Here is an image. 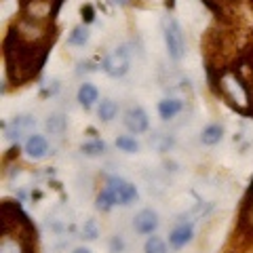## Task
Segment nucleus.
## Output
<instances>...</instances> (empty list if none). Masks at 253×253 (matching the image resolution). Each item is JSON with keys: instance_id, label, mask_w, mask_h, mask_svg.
Listing matches in <instances>:
<instances>
[{"instance_id": "nucleus-1", "label": "nucleus", "mask_w": 253, "mask_h": 253, "mask_svg": "<svg viewBox=\"0 0 253 253\" xmlns=\"http://www.w3.org/2000/svg\"><path fill=\"white\" fill-rule=\"evenodd\" d=\"M161 28H163V38H165V46H167L169 57L173 61L184 59V55H186V36H184V30H181L179 21L175 17H163Z\"/></svg>"}, {"instance_id": "nucleus-2", "label": "nucleus", "mask_w": 253, "mask_h": 253, "mask_svg": "<svg viewBox=\"0 0 253 253\" xmlns=\"http://www.w3.org/2000/svg\"><path fill=\"white\" fill-rule=\"evenodd\" d=\"M101 68H104V72L110 78L125 76L126 72H129V68H131V59H129V51H126V46H121V49L108 53L104 57V61H101Z\"/></svg>"}, {"instance_id": "nucleus-3", "label": "nucleus", "mask_w": 253, "mask_h": 253, "mask_svg": "<svg viewBox=\"0 0 253 253\" xmlns=\"http://www.w3.org/2000/svg\"><path fill=\"white\" fill-rule=\"evenodd\" d=\"M108 188L114 192V196H116V201H118V205H131V203H135L137 201V188L131 184V181H126V179H123V177H110L108 179Z\"/></svg>"}, {"instance_id": "nucleus-4", "label": "nucleus", "mask_w": 253, "mask_h": 253, "mask_svg": "<svg viewBox=\"0 0 253 253\" xmlns=\"http://www.w3.org/2000/svg\"><path fill=\"white\" fill-rule=\"evenodd\" d=\"M125 126L129 129L133 135H139V133H146L150 129V118L148 112L141 106H133L125 112Z\"/></svg>"}, {"instance_id": "nucleus-5", "label": "nucleus", "mask_w": 253, "mask_h": 253, "mask_svg": "<svg viewBox=\"0 0 253 253\" xmlns=\"http://www.w3.org/2000/svg\"><path fill=\"white\" fill-rule=\"evenodd\" d=\"M133 228L139 234H152L158 228V215L154 209H141L135 217H133Z\"/></svg>"}, {"instance_id": "nucleus-6", "label": "nucleus", "mask_w": 253, "mask_h": 253, "mask_svg": "<svg viewBox=\"0 0 253 253\" xmlns=\"http://www.w3.org/2000/svg\"><path fill=\"white\" fill-rule=\"evenodd\" d=\"M23 152L28 154V158H32V161H42V158L49 154V141H46V137L42 135H30L26 139V146H23Z\"/></svg>"}, {"instance_id": "nucleus-7", "label": "nucleus", "mask_w": 253, "mask_h": 253, "mask_svg": "<svg viewBox=\"0 0 253 253\" xmlns=\"http://www.w3.org/2000/svg\"><path fill=\"white\" fill-rule=\"evenodd\" d=\"M192 236H194V228H192V224H179V226H175L171 230V234H169V245L173 249H181V247H186V245L192 241Z\"/></svg>"}, {"instance_id": "nucleus-8", "label": "nucleus", "mask_w": 253, "mask_h": 253, "mask_svg": "<svg viewBox=\"0 0 253 253\" xmlns=\"http://www.w3.org/2000/svg\"><path fill=\"white\" fill-rule=\"evenodd\" d=\"M181 110H184V101L181 99L167 97V99L158 101V116H161L163 121H171V118H175Z\"/></svg>"}, {"instance_id": "nucleus-9", "label": "nucleus", "mask_w": 253, "mask_h": 253, "mask_svg": "<svg viewBox=\"0 0 253 253\" xmlns=\"http://www.w3.org/2000/svg\"><path fill=\"white\" fill-rule=\"evenodd\" d=\"M99 99V91H97V86L91 84V83H84L81 84V89H78V101H81V106L89 110L95 101Z\"/></svg>"}, {"instance_id": "nucleus-10", "label": "nucleus", "mask_w": 253, "mask_h": 253, "mask_svg": "<svg viewBox=\"0 0 253 253\" xmlns=\"http://www.w3.org/2000/svg\"><path fill=\"white\" fill-rule=\"evenodd\" d=\"M221 137H224V126L221 125H207L205 129L201 131V141L205 146H215L221 141Z\"/></svg>"}, {"instance_id": "nucleus-11", "label": "nucleus", "mask_w": 253, "mask_h": 253, "mask_svg": "<svg viewBox=\"0 0 253 253\" xmlns=\"http://www.w3.org/2000/svg\"><path fill=\"white\" fill-rule=\"evenodd\" d=\"M32 126H34V121H32L30 116H19V118H15V121L11 123V126L6 129V137L9 139H19L21 133L26 129H32Z\"/></svg>"}, {"instance_id": "nucleus-12", "label": "nucleus", "mask_w": 253, "mask_h": 253, "mask_svg": "<svg viewBox=\"0 0 253 253\" xmlns=\"http://www.w3.org/2000/svg\"><path fill=\"white\" fill-rule=\"evenodd\" d=\"M116 205H118V201H116V196L110 188L101 190V192L97 194V199H95V207H97L99 211H110V209H114Z\"/></svg>"}, {"instance_id": "nucleus-13", "label": "nucleus", "mask_w": 253, "mask_h": 253, "mask_svg": "<svg viewBox=\"0 0 253 253\" xmlns=\"http://www.w3.org/2000/svg\"><path fill=\"white\" fill-rule=\"evenodd\" d=\"M97 114H99V118H101L104 123L114 121V118L118 116V104H116L114 99H104V101L99 104Z\"/></svg>"}, {"instance_id": "nucleus-14", "label": "nucleus", "mask_w": 253, "mask_h": 253, "mask_svg": "<svg viewBox=\"0 0 253 253\" xmlns=\"http://www.w3.org/2000/svg\"><path fill=\"white\" fill-rule=\"evenodd\" d=\"M86 41H89V30H86V26H76L72 30V34L68 36V44H72V46H84Z\"/></svg>"}, {"instance_id": "nucleus-15", "label": "nucleus", "mask_w": 253, "mask_h": 253, "mask_svg": "<svg viewBox=\"0 0 253 253\" xmlns=\"http://www.w3.org/2000/svg\"><path fill=\"white\" fill-rule=\"evenodd\" d=\"M116 148L123 150V152H126V154H135L137 150H139V144H137L135 137H131V135H121V137H116Z\"/></svg>"}, {"instance_id": "nucleus-16", "label": "nucleus", "mask_w": 253, "mask_h": 253, "mask_svg": "<svg viewBox=\"0 0 253 253\" xmlns=\"http://www.w3.org/2000/svg\"><path fill=\"white\" fill-rule=\"evenodd\" d=\"M81 150H83L84 156H101L106 152V144L99 139H93V141H84L81 146Z\"/></svg>"}, {"instance_id": "nucleus-17", "label": "nucleus", "mask_w": 253, "mask_h": 253, "mask_svg": "<svg viewBox=\"0 0 253 253\" xmlns=\"http://www.w3.org/2000/svg\"><path fill=\"white\" fill-rule=\"evenodd\" d=\"M144 253H167V243L161 236H148L144 245Z\"/></svg>"}, {"instance_id": "nucleus-18", "label": "nucleus", "mask_w": 253, "mask_h": 253, "mask_svg": "<svg viewBox=\"0 0 253 253\" xmlns=\"http://www.w3.org/2000/svg\"><path fill=\"white\" fill-rule=\"evenodd\" d=\"M63 126H66V121H63L61 114H53V116H49V121H46V129L55 133V135H61Z\"/></svg>"}, {"instance_id": "nucleus-19", "label": "nucleus", "mask_w": 253, "mask_h": 253, "mask_svg": "<svg viewBox=\"0 0 253 253\" xmlns=\"http://www.w3.org/2000/svg\"><path fill=\"white\" fill-rule=\"evenodd\" d=\"M97 224H95V221L93 219H89V221H86V224H84V236H86V239H89V241H95V239H97Z\"/></svg>"}, {"instance_id": "nucleus-20", "label": "nucleus", "mask_w": 253, "mask_h": 253, "mask_svg": "<svg viewBox=\"0 0 253 253\" xmlns=\"http://www.w3.org/2000/svg\"><path fill=\"white\" fill-rule=\"evenodd\" d=\"M123 247H125L123 241L118 239V236H114L112 243H110V251H112V253H123Z\"/></svg>"}, {"instance_id": "nucleus-21", "label": "nucleus", "mask_w": 253, "mask_h": 253, "mask_svg": "<svg viewBox=\"0 0 253 253\" xmlns=\"http://www.w3.org/2000/svg\"><path fill=\"white\" fill-rule=\"evenodd\" d=\"M83 13H86L84 21H86V23H91V21H93V11H91V6H86V9H83Z\"/></svg>"}, {"instance_id": "nucleus-22", "label": "nucleus", "mask_w": 253, "mask_h": 253, "mask_svg": "<svg viewBox=\"0 0 253 253\" xmlns=\"http://www.w3.org/2000/svg\"><path fill=\"white\" fill-rule=\"evenodd\" d=\"M74 253H91V251L84 249V247H78V249H74Z\"/></svg>"}]
</instances>
